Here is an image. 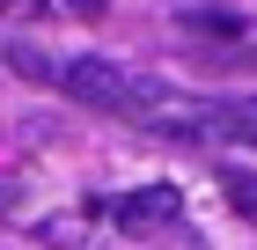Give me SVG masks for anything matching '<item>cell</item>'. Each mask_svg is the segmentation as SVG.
<instances>
[{
	"instance_id": "277c9868",
	"label": "cell",
	"mask_w": 257,
	"mask_h": 250,
	"mask_svg": "<svg viewBox=\"0 0 257 250\" xmlns=\"http://www.w3.org/2000/svg\"><path fill=\"white\" fill-rule=\"evenodd\" d=\"M220 184H228V199H235V213H242V221H257V177L228 170V177H220Z\"/></svg>"
},
{
	"instance_id": "8992f818",
	"label": "cell",
	"mask_w": 257,
	"mask_h": 250,
	"mask_svg": "<svg viewBox=\"0 0 257 250\" xmlns=\"http://www.w3.org/2000/svg\"><path fill=\"white\" fill-rule=\"evenodd\" d=\"M66 8H74V15H81V22H96V15H103V8H110V0H66Z\"/></svg>"
},
{
	"instance_id": "3957f363",
	"label": "cell",
	"mask_w": 257,
	"mask_h": 250,
	"mask_svg": "<svg viewBox=\"0 0 257 250\" xmlns=\"http://www.w3.org/2000/svg\"><path fill=\"white\" fill-rule=\"evenodd\" d=\"M110 213H118V228H125V235H155V228H169V221L184 213V199L169 192V184H140V192H125Z\"/></svg>"
},
{
	"instance_id": "7a4b0ae2",
	"label": "cell",
	"mask_w": 257,
	"mask_h": 250,
	"mask_svg": "<svg viewBox=\"0 0 257 250\" xmlns=\"http://www.w3.org/2000/svg\"><path fill=\"white\" fill-rule=\"evenodd\" d=\"M59 89L81 103H96V111H133V96L147 89L140 74H125V66H110V59H59Z\"/></svg>"
},
{
	"instance_id": "6da1fadb",
	"label": "cell",
	"mask_w": 257,
	"mask_h": 250,
	"mask_svg": "<svg viewBox=\"0 0 257 250\" xmlns=\"http://www.w3.org/2000/svg\"><path fill=\"white\" fill-rule=\"evenodd\" d=\"M133 125H155V133H177V140H220V133H242V118L235 111H220V103H206V96H177V89H140L133 96Z\"/></svg>"
},
{
	"instance_id": "5b68a950",
	"label": "cell",
	"mask_w": 257,
	"mask_h": 250,
	"mask_svg": "<svg viewBox=\"0 0 257 250\" xmlns=\"http://www.w3.org/2000/svg\"><path fill=\"white\" fill-rule=\"evenodd\" d=\"M0 15H15V22H37V15H44V0H0Z\"/></svg>"
}]
</instances>
